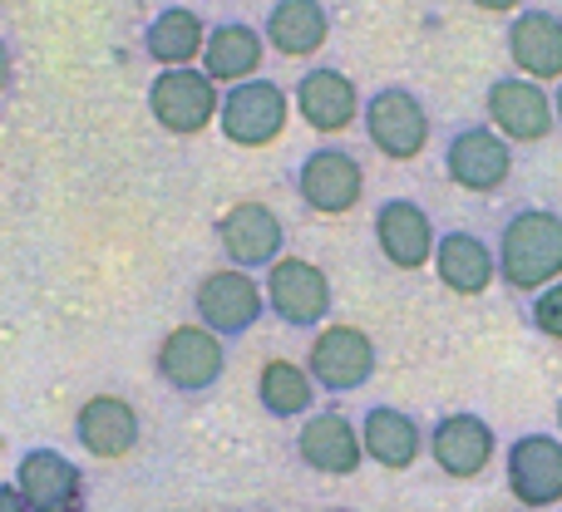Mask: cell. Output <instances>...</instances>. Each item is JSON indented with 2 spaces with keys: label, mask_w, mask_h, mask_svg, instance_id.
Returning <instances> with one entry per match:
<instances>
[{
  "label": "cell",
  "mask_w": 562,
  "mask_h": 512,
  "mask_svg": "<svg viewBox=\"0 0 562 512\" xmlns=\"http://www.w3.org/2000/svg\"><path fill=\"white\" fill-rule=\"evenodd\" d=\"M375 247L395 271H425V266H435L439 232L419 203H409V197H385V203L375 207Z\"/></svg>",
  "instance_id": "e0dca14e"
},
{
  "label": "cell",
  "mask_w": 562,
  "mask_h": 512,
  "mask_svg": "<svg viewBox=\"0 0 562 512\" xmlns=\"http://www.w3.org/2000/svg\"><path fill=\"white\" fill-rule=\"evenodd\" d=\"M291 109L301 114V124L316 128V134H346L350 124H360V109H366V99H360L356 79L346 75V69L336 65H311L306 75L296 79V89H291Z\"/></svg>",
  "instance_id": "4fadbf2b"
},
{
  "label": "cell",
  "mask_w": 562,
  "mask_h": 512,
  "mask_svg": "<svg viewBox=\"0 0 562 512\" xmlns=\"http://www.w3.org/2000/svg\"><path fill=\"white\" fill-rule=\"evenodd\" d=\"M296 197L311 207L316 217H346L360 207L366 197V168L350 148H311L296 163Z\"/></svg>",
  "instance_id": "9c48e42d"
},
{
  "label": "cell",
  "mask_w": 562,
  "mask_h": 512,
  "mask_svg": "<svg viewBox=\"0 0 562 512\" xmlns=\"http://www.w3.org/2000/svg\"><path fill=\"white\" fill-rule=\"evenodd\" d=\"M445 173H449V183L464 187V193L488 197V193H498V187L514 178V144L498 138L488 124H469V128H459V134L449 138Z\"/></svg>",
  "instance_id": "7c38bea8"
},
{
  "label": "cell",
  "mask_w": 562,
  "mask_h": 512,
  "mask_svg": "<svg viewBox=\"0 0 562 512\" xmlns=\"http://www.w3.org/2000/svg\"><path fill=\"white\" fill-rule=\"evenodd\" d=\"M498 281L514 291H543L562 281V217L548 207H524L498 232Z\"/></svg>",
  "instance_id": "6da1fadb"
},
{
  "label": "cell",
  "mask_w": 562,
  "mask_h": 512,
  "mask_svg": "<svg viewBox=\"0 0 562 512\" xmlns=\"http://www.w3.org/2000/svg\"><path fill=\"white\" fill-rule=\"evenodd\" d=\"M553 114H558V124H562V79H558V94H553Z\"/></svg>",
  "instance_id": "4dcf8cb0"
},
{
  "label": "cell",
  "mask_w": 562,
  "mask_h": 512,
  "mask_svg": "<svg viewBox=\"0 0 562 512\" xmlns=\"http://www.w3.org/2000/svg\"><path fill=\"white\" fill-rule=\"evenodd\" d=\"M0 512H30V508L20 503V493H15V488H0Z\"/></svg>",
  "instance_id": "f546056e"
},
{
  "label": "cell",
  "mask_w": 562,
  "mask_h": 512,
  "mask_svg": "<svg viewBox=\"0 0 562 512\" xmlns=\"http://www.w3.org/2000/svg\"><path fill=\"white\" fill-rule=\"evenodd\" d=\"M291 124V94L277 79H247V84L223 89L217 128L233 148H272Z\"/></svg>",
  "instance_id": "8992f818"
},
{
  "label": "cell",
  "mask_w": 562,
  "mask_h": 512,
  "mask_svg": "<svg viewBox=\"0 0 562 512\" xmlns=\"http://www.w3.org/2000/svg\"><path fill=\"white\" fill-rule=\"evenodd\" d=\"M75 439L89 458L114 464V458H128L138 448L144 419H138V409L128 405L124 395H89L85 405L75 409Z\"/></svg>",
  "instance_id": "ac0fdd59"
},
{
  "label": "cell",
  "mask_w": 562,
  "mask_h": 512,
  "mask_svg": "<svg viewBox=\"0 0 562 512\" xmlns=\"http://www.w3.org/2000/svg\"><path fill=\"white\" fill-rule=\"evenodd\" d=\"M20 503L30 512H79L85 508V474L75 468V458H65L59 448H25L15 464Z\"/></svg>",
  "instance_id": "5bb4252c"
},
{
  "label": "cell",
  "mask_w": 562,
  "mask_h": 512,
  "mask_svg": "<svg viewBox=\"0 0 562 512\" xmlns=\"http://www.w3.org/2000/svg\"><path fill=\"white\" fill-rule=\"evenodd\" d=\"M484 109H488V128H494L498 138H508V144H543V138L558 128L553 94L524 75L494 79Z\"/></svg>",
  "instance_id": "8fae6325"
},
{
  "label": "cell",
  "mask_w": 562,
  "mask_h": 512,
  "mask_svg": "<svg viewBox=\"0 0 562 512\" xmlns=\"http://www.w3.org/2000/svg\"><path fill=\"white\" fill-rule=\"evenodd\" d=\"M154 369L178 395H207L227 375V340L213 335L207 326H198V320H183V326H173L158 340Z\"/></svg>",
  "instance_id": "3957f363"
},
{
  "label": "cell",
  "mask_w": 562,
  "mask_h": 512,
  "mask_svg": "<svg viewBox=\"0 0 562 512\" xmlns=\"http://www.w3.org/2000/svg\"><path fill=\"white\" fill-rule=\"evenodd\" d=\"M360 128H366L370 148H375L380 158H390V163H415L429 148V134H435L425 99L405 84L375 89V94L366 99V109H360Z\"/></svg>",
  "instance_id": "7a4b0ae2"
},
{
  "label": "cell",
  "mask_w": 562,
  "mask_h": 512,
  "mask_svg": "<svg viewBox=\"0 0 562 512\" xmlns=\"http://www.w3.org/2000/svg\"><path fill=\"white\" fill-rule=\"evenodd\" d=\"M508 59L533 84H558L562 79V15L553 10H518L508 20Z\"/></svg>",
  "instance_id": "ffe728a7"
},
{
  "label": "cell",
  "mask_w": 562,
  "mask_h": 512,
  "mask_svg": "<svg viewBox=\"0 0 562 512\" xmlns=\"http://www.w3.org/2000/svg\"><path fill=\"white\" fill-rule=\"evenodd\" d=\"M296 458L321 478H350L366 464V444H360V424H350L336 409L306 414L296 429Z\"/></svg>",
  "instance_id": "2e32d148"
},
{
  "label": "cell",
  "mask_w": 562,
  "mask_h": 512,
  "mask_svg": "<svg viewBox=\"0 0 562 512\" xmlns=\"http://www.w3.org/2000/svg\"><path fill=\"white\" fill-rule=\"evenodd\" d=\"M262 39L281 59H311L330 39V10L321 0H272L262 20Z\"/></svg>",
  "instance_id": "603a6c76"
},
{
  "label": "cell",
  "mask_w": 562,
  "mask_h": 512,
  "mask_svg": "<svg viewBox=\"0 0 562 512\" xmlns=\"http://www.w3.org/2000/svg\"><path fill=\"white\" fill-rule=\"evenodd\" d=\"M262 59H267V39L257 25L247 20H217L207 25V45H203V69L217 89H233V84H247V79L262 75Z\"/></svg>",
  "instance_id": "44dd1931"
},
{
  "label": "cell",
  "mask_w": 562,
  "mask_h": 512,
  "mask_svg": "<svg viewBox=\"0 0 562 512\" xmlns=\"http://www.w3.org/2000/svg\"><path fill=\"white\" fill-rule=\"evenodd\" d=\"M10 79H15V55H10V45L0 39V94L10 89Z\"/></svg>",
  "instance_id": "f1b7e54d"
},
{
  "label": "cell",
  "mask_w": 562,
  "mask_h": 512,
  "mask_svg": "<svg viewBox=\"0 0 562 512\" xmlns=\"http://www.w3.org/2000/svg\"><path fill=\"white\" fill-rule=\"evenodd\" d=\"M425 448L439 474L454 478V483H469V478L488 474V464H494V454H498V434H494V424L479 414H445L429 429Z\"/></svg>",
  "instance_id": "9a60e30c"
},
{
  "label": "cell",
  "mask_w": 562,
  "mask_h": 512,
  "mask_svg": "<svg viewBox=\"0 0 562 512\" xmlns=\"http://www.w3.org/2000/svg\"><path fill=\"white\" fill-rule=\"evenodd\" d=\"M474 10H484V15H518L524 10V0H469Z\"/></svg>",
  "instance_id": "83f0119b"
},
{
  "label": "cell",
  "mask_w": 562,
  "mask_h": 512,
  "mask_svg": "<svg viewBox=\"0 0 562 512\" xmlns=\"http://www.w3.org/2000/svg\"><path fill=\"white\" fill-rule=\"evenodd\" d=\"M533 326L538 335L562 340V281H553V286H543L533 296Z\"/></svg>",
  "instance_id": "4316f807"
},
{
  "label": "cell",
  "mask_w": 562,
  "mask_h": 512,
  "mask_svg": "<svg viewBox=\"0 0 562 512\" xmlns=\"http://www.w3.org/2000/svg\"><path fill=\"white\" fill-rule=\"evenodd\" d=\"M375 365H380L375 340H370L360 326L326 320V326L311 335L306 375L316 379V389H326V395H350V389H366L370 375H375Z\"/></svg>",
  "instance_id": "52a82bcc"
},
{
  "label": "cell",
  "mask_w": 562,
  "mask_h": 512,
  "mask_svg": "<svg viewBox=\"0 0 562 512\" xmlns=\"http://www.w3.org/2000/svg\"><path fill=\"white\" fill-rule=\"evenodd\" d=\"M217 247H223L227 266L267 271L272 261L286 257V227H281V217L272 213V203L243 197V203H233L217 217Z\"/></svg>",
  "instance_id": "30bf717a"
},
{
  "label": "cell",
  "mask_w": 562,
  "mask_h": 512,
  "mask_svg": "<svg viewBox=\"0 0 562 512\" xmlns=\"http://www.w3.org/2000/svg\"><path fill=\"white\" fill-rule=\"evenodd\" d=\"M336 512H350V508H336Z\"/></svg>",
  "instance_id": "d6a6232c"
},
{
  "label": "cell",
  "mask_w": 562,
  "mask_h": 512,
  "mask_svg": "<svg viewBox=\"0 0 562 512\" xmlns=\"http://www.w3.org/2000/svg\"><path fill=\"white\" fill-rule=\"evenodd\" d=\"M207 45V20L193 5H164L154 20L144 25V55L158 69H183L198 65Z\"/></svg>",
  "instance_id": "d4e9b609"
},
{
  "label": "cell",
  "mask_w": 562,
  "mask_h": 512,
  "mask_svg": "<svg viewBox=\"0 0 562 512\" xmlns=\"http://www.w3.org/2000/svg\"><path fill=\"white\" fill-rule=\"evenodd\" d=\"M360 444H366V458L375 468H390V474H405V468L419 464L429 434L415 424V414L395 405H370L366 419H360Z\"/></svg>",
  "instance_id": "7402d4cb"
},
{
  "label": "cell",
  "mask_w": 562,
  "mask_h": 512,
  "mask_svg": "<svg viewBox=\"0 0 562 512\" xmlns=\"http://www.w3.org/2000/svg\"><path fill=\"white\" fill-rule=\"evenodd\" d=\"M508 493L524 508H558L562 503V439L524 434L508 448Z\"/></svg>",
  "instance_id": "d6986e66"
},
{
  "label": "cell",
  "mask_w": 562,
  "mask_h": 512,
  "mask_svg": "<svg viewBox=\"0 0 562 512\" xmlns=\"http://www.w3.org/2000/svg\"><path fill=\"white\" fill-rule=\"evenodd\" d=\"M217 109H223V89H217L198 65L158 69L154 84H148V114H154V124L173 138H198L203 128H213Z\"/></svg>",
  "instance_id": "277c9868"
},
{
  "label": "cell",
  "mask_w": 562,
  "mask_h": 512,
  "mask_svg": "<svg viewBox=\"0 0 562 512\" xmlns=\"http://www.w3.org/2000/svg\"><path fill=\"white\" fill-rule=\"evenodd\" d=\"M435 276L449 296H484L498 281V252L479 232H445L435 247Z\"/></svg>",
  "instance_id": "cb8c5ba5"
},
{
  "label": "cell",
  "mask_w": 562,
  "mask_h": 512,
  "mask_svg": "<svg viewBox=\"0 0 562 512\" xmlns=\"http://www.w3.org/2000/svg\"><path fill=\"white\" fill-rule=\"evenodd\" d=\"M193 316L223 340H243L257 320L267 316V291L252 271L243 266H213L193 286Z\"/></svg>",
  "instance_id": "5b68a950"
},
{
  "label": "cell",
  "mask_w": 562,
  "mask_h": 512,
  "mask_svg": "<svg viewBox=\"0 0 562 512\" xmlns=\"http://www.w3.org/2000/svg\"><path fill=\"white\" fill-rule=\"evenodd\" d=\"M262 291H267V310L291 330H321L330 316V276L306 257H281L267 266L262 276Z\"/></svg>",
  "instance_id": "ba28073f"
},
{
  "label": "cell",
  "mask_w": 562,
  "mask_h": 512,
  "mask_svg": "<svg viewBox=\"0 0 562 512\" xmlns=\"http://www.w3.org/2000/svg\"><path fill=\"white\" fill-rule=\"evenodd\" d=\"M558 434H562V405H558Z\"/></svg>",
  "instance_id": "1f68e13d"
},
{
  "label": "cell",
  "mask_w": 562,
  "mask_h": 512,
  "mask_svg": "<svg viewBox=\"0 0 562 512\" xmlns=\"http://www.w3.org/2000/svg\"><path fill=\"white\" fill-rule=\"evenodd\" d=\"M257 399L272 419H306L316 405V379L301 360H262L257 369Z\"/></svg>",
  "instance_id": "484cf974"
}]
</instances>
